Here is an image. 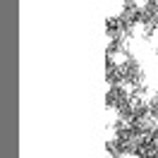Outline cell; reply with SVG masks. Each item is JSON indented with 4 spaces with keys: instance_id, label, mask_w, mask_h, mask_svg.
Here are the masks:
<instances>
[{
    "instance_id": "1",
    "label": "cell",
    "mask_w": 158,
    "mask_h": 158,
    "mask_svg": "<svg viewBox=\"0 0 158 158\" xmlns=\"http://www.w3.org/2000/svg\"><path fill=\"white\" fill-rule=\"evenodd\" d=\"M127 50H115V53H110V62L113 65H125L127 62Z\"/></svg>"
},
{
    "instance_id": "2",
    "label": "cell",
    "mask_w": 158,
    "mask_h": 158,
    "mask_svg": "<svg viewBox=\"0 0 158 158\" xmlns=\"http://www.w3.org/2000/svg\"><path fill=\"white\" fill-rule=\"evenodd\" d=\"M144 34H146V24L137 22V24L132 27V39H144Z\"/></svg>"
},
{
    "instance_id": "3",
    "label": "cell",
    "mask_w": 158,
    "mask_h": 158,
    "mask_svg": "<svg viewBox=\"0 0 158 158\" xmlns=\"http://www.w3.org/2000/svg\"><path fill=\"white\" fill-rule=\"evenodd\" d=\"M115 122H118V110L108 106V127H115Z\"/></svg>"
},
{
    "instance_id": "4",
    "label": "cell",
    "mask_w": 158,
    "mask_h": 158,
    "mask_svg": "<svg viewBox=\"0 0 158 158\" xmlns=\"http://www.w3.org/2000/svg\"><path fill=\"white\" fill-rule=\"evenodd\" d=\"M106 134H108V146H110V144L115 141V127H108V132H106Z\"/></svg>"
},
{
    "instance_id": "5",
    "label": "cell",
    "mask_w": 158,
    "mask_h": 158,
    "mask_svg": "<svg viewBox=\"0 0 158 158\" xmlns=\"http://www.w3.org/2000/svg\"><path fill=\"white\" fill-rule=\"evenodd\" d=\"M120 158H139V156H137V153H122Z\"/></svg>"
},
{
    "instance_id": "6",
    "label": "cell",
    "mask_w": 158,
    "mask_h": 158,
    "mask_svg": "<svg viewBox=\"0 0 158 158\" xmlns=\"http://www.w3.org/2000/svg\"><path fill=\"white\" fill-rule=\"evenodd\" d=\"M106 158H113V151H110V148H108V153H106Z\"/></svg>"
}]
</instances>
